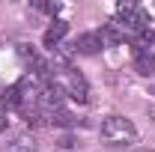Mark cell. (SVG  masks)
<instances>
[{"label":"cell","instance_id":"1","mask_svg":"<svg viewBox=\"0 0 155 152\" xmlns=\"http://www.w3.org/2000/svg\"><path fill=\"white\" fill-rule=\"evenodd\" d=\"M116 24L128 33V36H140L143 30H149V12L143 9V6H137V3H119L116 6Z\"/></svg>","mask_w":155,"mask_h":152},{"label":"cell","instance_id":"2","mask_svg":"<svg viewBox=\"0 0 155 152\" xmlns=\"http://www.w3.org/2000/svg\"><path fill=\"white\" fill-rule=\"evenodd\" d=\"M101 137L107 140V143H131L137 137V128L131 119H125V116H107L104 122H101Z\"/></svg>","mask_w":155,"mask_h":152},{"label":"cell","instance_id":"3","mask_svg":"<svg viewBox=\"0 0 155 152\" xmlns=\"http://www.w3.org/2000/svg\"><path fill=\"white\" fill-rule=\"evenodd\" d=\"M60 87H63V93L69 95L72 101H78V104H87V101H90V87H87L84 75L75 72V69H66V75H63V81H60Z\"/></svg>","mask_w":155,"mask_h":152},{"label":"cell","instance_id":"4","mask_svg":"<svg viewBox=\"0 0 155 152\" xmlns=\"http://www.w3.org/2000/svg\"><path fill=\"white\" fill-rule=\"evenodd\" d=\"M66 33H69V24H66L63 18H57L51 27H48V30H45V36H42L45 48H51V51H54V48H60V42L66 39Z\"/></svg>","mask_w":155,"mask_h":152},{"label":"cell","instance_id":"5","mask_svg":"<svg viewBox=\"0 0 155 152\" xmlns=\"http://www.w3.org/2000/svg\"><path fill=\"white\" fill-rule=\"evenodd\" d=\"M104 48V42H101V36L98 33H81L75 42V51L78 54H98Z\"/></svg>","mask_w":155,"mask_h":152},{"label":"cell","instance_id":"6","mask_svg":"<svg viewBox=\"0 0 155 152\" xmlns=\"http://www.w3.org/2000/svg\"><path fill=\"white\" fill-rule=\"evenodd\" d=\"M134 69L140 75H155V54L149 48H134Z\"/></svg>","mask_w":155,"mask_h":152},{"label":"cell","instance_id":"7","mask_svg":"<svg viewBox=\"0 0 155 152\" xmlns=\"http://www.w3.org/2000/svg\"><path fill=\"white\" fill-rule=\"evenodd\" d=\"M98 36H101V42H104V45H122V42L128 39V33H125L119 24H107Z\"/></svg>","mask_w":155,"mask_h":152},{"label":"cell","instance_id":"8","mask_svg":"<svg viewBox=\"0 0 155 152\" xmlns=\"http://www.w3.org/2000/svg\"><path fill=\"white\" fill-rule=\"evenodd\" d=\"M12 107H21V90H18V84H12L6 93L0 95V111H12Z\"/></svg>","mask_w":155,"mask_h":152},{"label":"cell","instance_id":"9","mask_svg":"<svg viewBox=\"0 0 155 152\" xmlns=\"http://www.w3.org/2000/svg\"><path fill=\"white\" fill-rule=\"evenodd\" d=\"M48 119L54 122V125H78V119L72 114H66L63 107H54V111H48Z\"/></svg>","mask_w":155,"mask_h":152},{"label":"cell","instance_id":"10","mask_svg":"<svg viewBox=\"0 0 155 152\" xmlns=\"http://www.w3.org/2000/svg\"><path fill=\"white\" fill-rule=\"evenodd\" d=\"M36 9L48 12V15H57V12H60V3H36Z\"/></svg>","mask_w":155,"mask_h":152},{"label":"cell","instance_id":"11","mask_svg":"<svg viewBox=\"0 0 155 152\" xmlns=\"http://www.w3.org/2000/svg\"><path fill=\"white\" fill-rule=\"evenodd\" d=\"M3 128H6V116L0 114V131H3Z\"/></svg>","mask_w":155,"mask_h":152}]
</instances>
